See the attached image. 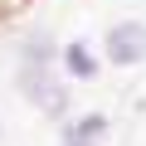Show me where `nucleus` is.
Returning <instances> with one entry per match:
<instances>
[{
    "instance_id": "obj_2",
    "label": "nucleus",
    "mask_w": 146,
    "mask_h": 146,
    "mask_svg": "<svg viewBox=\"0 0 146 146\" xmlns=\"http://www.w3.org/2000/svg\"><path fill=\"white\" fill-rule=\"evenodd\" d=\"M98 131H102V117H83V122H73L63 146H98Z\"/></svg>"
},
{
    "instance_id": "obj_3",
    "label": "nucleus",
    "mask_w": 146,
    "mask_h": 146,
    "mask_svg": "<svg viewBox=\"0 0 146 146\" xmlns=\"http://www.w3.org/2000/svg\"><path fill=\"white\" fill-rule=\"evenodd\" d=\"M93 68H98V58H93L83 44H68V73H78V78H93Z\"/></svg>"
},
{
    "instance_id": "obj_1",
    "label": "nucleus",
    "mask_w": 146,
    "mask_h": 146,
    "mask_svg": "<svg viewBox=\"0 0 146 146\" xmlns=\"http://www.w3.org/2000/svg\"><path fill=\"white\" fill-rule=\"evenodd\" d=\"M107 58L112 63H141L146 58V25H117L107 34Z\"/></svg>"
}]
</instances>
